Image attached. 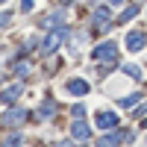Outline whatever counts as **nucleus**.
<instances>
[{"mask_svg":"<svg viewBox=\"0 0 147 147\" xmlns=\"http://www.w3.org/2000/svg\"><path fill=\"white\" fill-rule=\"evenodd\" d=\"M91 56L97 59V62H112V59H118V44H115V41H106V44H97Z\"/></svg>","mask_w":147,"mask_h":147,"instance_id":"obj_1","label":"nucleus"},{"mask_svg":"<svg viewBox=\"0 0 147 147\" xmlns=\"http://www.w3.org/2000/svg\"><path fill=\"white\" fill-rule=\"evenodd\" d=\"M27 121V109H9L6 115H0V124H6V127H18Z\"/></svg>","mask_w":147,"mask_h":147,"instance_id":"obj_2","label":"nucleus"},{"mask_svg":"<svg viewBox=\"0 0 147 147\" xmlns=\"http://www.w3.org/2000/svg\"><path fill=\"white\" fill-rule=\"evenodd\" d=\"M62 38H65V27H59V30H53V32H50V35L44 38L41 50H44V53H53L56 47H59V41H62Z\"/></svg>","mask_w":147,"mask_h":147,"instance_id":"obj_3","label":"nucleus"},{"mask_svg":"<svg viewBox=\"0 0 147 147\" xmlns=\"http://www.w3.org/2000/svg\"><path fill=\"white\" fill-rule=\"evenodd\" d=\"M94 124L100 129H112V127H118V115L115 112H97L94 115Z\"/></svg>","mask_w":147,"mask_h":147,"instance_id":"obj_4","label":"nucleus"},{"mask_svg":"<svg viewBox=\"0 0 147 147\" xmlns=\"http://www.w3.org/2000/svg\"><path fill=\"white\" fill-rule=\"evenodd\" d=\"M144 44H147V35H144V32H138V30H132V32L127 35V47H129L132 53H138V50H141Z\"/></svg>","mask_w":147,"mask_h":147,"instance_id":"obj_5","label":"nucleus"},{"mask_svg":"<svg viewBox=\"0 0 147 147\" xmlns=\"http://www.w3.org/2000/svg\"><path fill=\"white\" fill-rule=\"evenodd\" d=\"M71 136H74V138H80V141H85V138L91 136V129H88V124L77 121V124H71Z\"/></svg>","mask_w":147,"mask_h":147,"instance_id":"obj_6","label":"nucleus"},{"mask_svg":"<svg viewBox=\"0 0 147 147\" xmlns=\"http://www.w3.org/2000/svg\"><path fill=\"white\" fill-rule=\"evenodd\" d=\"M106 24H109V9L106 6H97V12H94V30L100 32Z\"/></svg>","mask_w":147,"mask_h":147,"instance_id":"obj_7","label":"nucleus"},{"mask_svg":"<svg viewBox=\"0 0 147 147\" xmlns=\"http://www.w3.org/2000/svg\"><path fill=\"white\" fill-rule=\"evenodd\" d=\"M65 88H68L71 94H77V97H82V94H88V82H85V80H71V82L65 85Z\"/></svg>","mask_w":147,"mask_h":147,"instance_id":"obj_8","label":"nucleus"},{"mask_svg":"<svg viewBox=\"0 0 147 147\" xmlns=\"http://www.w3.org/2000/svg\"><path fill=\"white\" fill-rule=\"evenodd\" d=\"M21 85H9V88H3V91H0V100H3V103H12V100H15V97H21Z\"/></svg>","mask_w":147,"mask_h":147,"instance_id":"obj_9","label":"nucleus"},{"mask_svg":"<svg viewBox=\"0 0 147 147\" xmlns=\"http://www.w3.org/2000/svg\"><path fill=\"white\" fill-rule=\"evenodd\" d=\"M132 136H129V132H112V136H106L100 144H118V141H129Z\"/></svg>","mask_w":147,"mask_h":147,"instance_id":"obj_10","label":"nucleus"},{"mask_svg":"<svg viewBox=\"0 0 147 147\" xmlns=\"http://www.w3.org/2000/svg\"><path fill=\"white\" fill-rule=\"evenodd\" d=\"M41 118H50V115H56V103H41Z\"/></svg>","mask_w":147,"mask_h":147,"instance_id":"obj_11","label":"nucleus"},{"mask_svg":"<svg viewBox=\"0 0 147 147\" xmlns=\"http://www.w3.org/2000/svg\"><path fill=\"white\" fill-rule=\"evenodd\" d=\"M138 100H141L138 94H129V97H124V100H121V106H124V109H132V106H136Z\"/></svg>","mask_w":147,"mask_h":147,"instance_id":"obj_12","label":"nucleus"},{"mask_svg":"<svg viewBox=\"0 0 147 147\" xmlns=\"http://www.w3.org/2000/svg\"><path fill=\"white\" fill-rule=\"evenodd\" d=\"M124 71L129 74V77H132V80H141V68H138V65H127Z\"/></svg>","mask_w":147,"mask_h":147,"instance_id":"obj_13","label":"nucleus"},{"mask_svg":"<svg viewBox=\"0 0 147 147\" xmlns=\"http://www.w3.org/2000/svg\"><path fill=\"white\" fill-rule=\"evenodd\" d=\"M59 21H62V12H56V15H50V18H44V27H56Z\"/></svg>","mask_w":147,"mask_h":147,"instance_id":"obj_14","label":"nucleus"},{"mask_svg":"<svg viewBox=\"0 0 147 147\" xmlns=\"http://www.w3.org/2000/svg\"><path fill=\"white\" fill-rule=\"evenodd\" d=\"M132 15H138V6H129V9L124 12V15H121V18H118V21H121V24H124V21H129Z\"/></svg>","mask_w":147,"mask_h":147,"instance_id":"obj_15","label":"nucleus"},{"mask_svg":"<svg viewBox=\"0 0 147 147\" xmlns=\"http://www.w3.org/2000/svg\"><path fill=\"white\" fill-rule=\"evenodd\" d=\"M15 74H18V77H27V74H30V65H27V62H18V65H15Z\"/></svg>","mask_w":147,"mask_h":147,"instance_id":"obj_16","label":"nucleus"},{"mask_svg":"<svg viewBox=\"0 0 147 147\" xmlns=\"http://www.w3.org/2000/svg\"><path fill=\"white\" fill-rule=\"evenodd\" d=\"M21 6H24V12H30L32 9V0H21Z\"/></svg>","mask_w":147,"mask_h":147,"instance_id":"obj_17","label":"nucleus"},{"mask_svg":"<svg viewBox=\"0 0 147 147\" xmlns=\"http://www.w3.org/2000/svg\"><path fill=\"white\" fill-rule=\"evenodd\" d=\"M9 24V15H0V27H6Z\"/></svg>","mask_w":147,"mask_h":147,"instance_id":"obj_18","label":"nucleus"},{"mask_svg":"<svg viewBox=\"0 0 147 147\" xmlns=\"http://www.w3.org/2000/svg\"><path fill=\"white\" fill-rule=\"evenodd\" d=\"M109 3H115V6H118V3H124V0H109Z\"/></svg>","mask_w":147,"mask_h":147,"instance_id":"obj_19","label":"nucleus"},{"mask_svg":"<svg viewBox=\"0 0 147 147\" xmlns=\"http://www.w3.org/2000/svg\"><path fill=\"white\" fill-rule=\"evenodd\" d=\"M144 127H147V121H144Z\"/></svg>","mask_w":147,"mask_h":147,"instance_id":"obj_20","label":"nucleus"},{"mask_svg":"<svg viewBox=\"0 0 147 147\" xmlns=\"http://www.w3.org/2000/svg\"><path fill=\"white\" fill-rule=\"evenodd\" d=\"M0 3H3V0H0Z\"/></svg>","mask_w":147,"mask_h":147,"instance_id":"obj_21","label":"nucleus"}]
</instances>
